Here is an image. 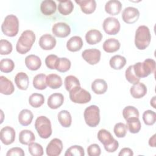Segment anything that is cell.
I'll use <instances>...</instances> for the list:
<instances>
[{"label": "cell", "instance_id": "1", "mask_svg": "<svg viewBox=\"0 0 156 156\" xmlns=\"http://www.w3.org/2000/svg\"><path fill=\"white\" fill-rule=\"evenodd\" d=\"M35 35L32 30H24L16 43V51L21 54H24L29 52L35 41Z\"/></svg>", "mask_w": 156, "mask_h": 156}, {"label": "cell", "instance_id": "44", "mask_svg": "<svg viewBox=\"0 0 156 156\" xmlns=\"http://www.w3.org/2000/svg\"><path fill=\"white\" fill-rule=\"evenodd\" d=\"M127 126L122 122L116 123L113 128V131L115 135L118 138H123L127 133Z\"/></svg>", "mask_w": 156, "mask_h": 156}, {"label": "cell", "instance_id": "37", "mask_svg": "<svg viewBox=\"0 0 156 156\" xmlns=\"http://www.w3.org/2000/svg\"><path fill=\"white\" fill-rule=\"evenodd\" d=\"M64 85L66 90L68 91H71L73 88L76 87L80 86V83L79 79L76 76L72 75L68 76L65 77Z\"/></svg>", "mask_w": 156, "mask_h": 156}, {"label": "cell", "instance_id": "12", "mask_svg": "<svg viewBox=\"0 0 156 156\" xmlns=\"http://www.w3.org/2000/svg\"><path fill=\"white\" fill-rule=\"evenodd\" d=\"M63 149L62 141L58 138L52 139L48 144L46 151L49 156H58Z\"/></svg>", "mask_w": 156, "mask_h": 156}, {"label": "cell", "instance_id": "13", "mask_svg": "<svg viewBox=\"0 0 156 156\" xmlns=\"http://www.w3.org/2000/svg\"><path fill=\"white\" fill-rule=\"evenodd\" d=\"M15 131L10 126L4 127L0 132V138L2 143L5 145L13 143L15 139Z\"/></svg>", "mask_w": 156, "mask_h": 156}, {"label": "cell", "instance_id": "10", "mask_svg": "<svg viewBox=\"0 0 156 156\" xmlns=\"http://www.w3.org/2000/svg\"><path fill=\"white\" fill-rule=\"evenodd\" d=\"M101 51L95 48L84 50L82 53V58L90 65L97 64L101 59Z\"/></svg>", "mask_w": 156, "mask_h": 156}, {"label": "cell", "instance_id": "3", "mask_svg": "<svg viewBox=\"0 0 156 156\" xmlns=\"http://www.w3.org/2000/svg\"><path fill=\"white\" fill-rule=\"evenodd\" d=\"M133 71L139 79L144 78L154 73L155 62L152 58H147L143 62H138L133 65Z\"/></svg>", "mask_w": 156, "mask_h": 156}, {"label": "cell", "instance_id": "50", "mask_svg": "<svg viewBox=\"0 0 156 156\" xmlns=\"http://www.w3.org/2000/svg\"><path fill=\"white\" fill-rule=\"evenodd\" d=\"M133 155V152L132 150L129 147L122 148L120 151L119 153L118 154L119 156H130Z\"/></svg>", "mask_w": 156, "mask_h": 156}, {"label": "cell", "instance_id": "19", "mask_svg": "<svg viewBox=\"0 0 156 156\" xmlns=\"http://www.w3.org/2000/svg\"><path fill=\"white\" fill-rule=\"evenodd\" d=\"M75 2L80 5L81 10L85 14L93 13L96 8V2L94 0H76Z\"/></svg>", "mask_w": 156, "mask_h": 156}, {"label": "cell", "instance_id": "39", "mask_svg": "<svg viewBox=\"0 0 156 156\" xmlns=\"http://www.w3.org/2000/svg\"><path fill=\"white\" fill-rule=\"evenodd\" d=\"M122 115L126 121L132 118H138L139 112L133 106H127L122 110Z\"/></svg>", "mask_w": 156, "mask_h": 156}, {"label": "cell", "instance_id": "5", "mask_svg": "<svg viewBox=\"0 0 156 156\" xmlns=\"http://www.w3.org/2000/svg\"><path fill=\"white\" fill-rule=\"evenodd\" d=\"M2 32L8 37H15L17 35L19 30V21L18 18L14 15H7L2 25Z\"/></svg>", "mask_w": 156, "mask_h": 156}, {"label": "cell", "instance_id": "36", "mask_svg": "<svg viewBox=\"0 0 156 156\" xmlns=\"http://www.w3.org/2000/svg\"><path fill=\"white\" fill-rule=\"evenodd\" d=\"M126 121L127 127L130 133H136L140 130L141 125L138 118H129Z\"/></svg>", "mask_w": 156, "mask_h": 156}, {"label": "cell", "instance_id": "18", "mask_svg": "<svg viewBox=\"0 0 156 156\" xmlns=\"http://www.w3.org/2000/svg\"><path fill=\"white\" fill-rule=\"evenodd\" d=\"M63 95L61 93H55L49 96L48 99V105L51 109H57L63 104Z\"/></svg>", "mask_w": 156, "mask_h": 156}, {"label": "cell", "instance_id": "51", "mask_svg": "<svg viewBox=\"0 0 156 156\" xmlns=\"http://www.w3.org/2000/svg\"><path fill=\"white\" fill-rule=\"evenodd\" d=\"M149 144L151 147H155V135L154 134L149 140Z\"/></svg>", "mask_w": 156, "mask_h": 156}, {"label": "cell", "instance_id": "22", "mask_svg": "<svg viewBox=\"0 0 156 156\" xmlns=\"http://www.w3.org/2000/svg\"><path fill=\"white\" fill-rule=\"evenodd\" d=\"M25 64L29 69L36 71L40 68L41 65V61L40 57L37 55L31 54L26 57Z\"/></svg>", "mask_w": 156, "mask_h": 156}, {"label": "cell", "instance_id": "49", "mask_svg": "<svg viewBox=\"0 0 156 156\" xmlns=\"http://www.w3.org/2000/svg\"><path fill=\"white\" fill-rule=\"evenodd\" d=\"M24 155H25V154H24V151L21 148L18 147H12V148L10 149L6 154L7 156H12V155L24 156Z\"/></svg>", "mask_w": 156, "mask_h": 156}, {"label": "cell", "instance_id": "11", "mask_svg": "<svg viewBox=\"0 0 156 156\" xmlns=\"http://www.w3.org/2000/svg\"><path fill=\"white\" fill-rule=\"evenodd\" d=\"M139 10L133 7H127L124 9L122 13V18L123 21L127 24H133L139 18Z\"/></svg>", "mask_w": 156, "mask_h": 156}, {"label": "cell", "instance_id": "41", "mask_svg": "<svg viewBox=\"0 0 156 156\" xmlns=\"http://www.w3.org/2000/svg\"><path fill=\"white\" fill-rule=\"evenodd\" d=\"M143 119L144 124L147 126H152L154 124L156 121L155 113L151 110L145 111L143 114Z\"/></svg>", "mask_w": 156, "mask_h": 156}, {"label": "cell", "instance_id": "33", "mask_svg": "<svg viewBox=\"0 0 156 156\" xmlns=\"http://www.w3.org/2000/svg\"><path fill=\"white\" fill-rule=\"evenodd\" d=\"M60 124L64 127H69L71 125L72 118L70 113L68 110H61L57 115Z\"/></svg>", "mask_w": 156, "mask_h": 156}, {"label": "cell", "instance_id": "2", "mask_svg": "<svg viewBox=\"0 0 156 156\" xmlns=\"http://www.w3.org/2000/svg\"><path fill=\"white\" fill-rule=\"evenodd\" d=\"M151 40V35L148 27L144 25L140 26L135 32V46L140 50H144L149 45Z\"/></svg>", "mask_w": 156, "mask_h": 156}, {"label": "cell", "instance_id": "7", "mask_svg": "<svg viewBox=\"0 0 156 156\" xmlns=\"http://www.w3.org/2000/svg\"><path fill=\"white\" fill-rule=\"evenodd\" d=\"M84 119L86 124L91 127L97 126L100 122V110L95 105L87 107L83 113Z\"/></svg>", "mask_w": 156, "mask_h": 156}, {"label": "cell", "instance_id": "9", "mask_svg": "<svg viewBox=\"0 0 156 156\" xmlns=\"http://www.w3.org/2000/svg\"><path fill=\"white\" fill-rule=\"evenodd\" d=\"M103 29L108 35H116L120 30V23L114 17H108L103 22Z\"/></svg>", "mask_w": 156, "mask_h": 156}, {"label": "cell", "instance_id": "35", "mask_svg": "<svg viewBox=\"0 0 156 156\" xmlns=\"http://www.w3.org/2000/svg\"><path fill=\"white\" fill-rule=\"evenodd\" d=\"M44 102V98L43 94L40 93H33L29 98V104L34 107L38 108L41 107Z\"/></svg>", "mask_w": 156, "mask_h": 156}, {"label": "cell", "instance_id": "34", "mask_svg": "<svg viewBox=\"0 0 156 156\" xmlns=\"http://www.w3.org/2000/svg\"><path fill=\"white\" fill-rule=\"evenodd\" d=\"M33 85L37 90H44L47 87L46 76L43 73L36 75L33 79Z\"/></svg>", "mask_w": 156, "mask_h": 156}, {"label": "cell", "instance_id": "6", "mask_svg": "<svg viewBox=\"0 0 156 156\" xmlns=\"http://www.w3.org/2000/svg\"><path fill=\"white\" fill-rule=\"evenodd\" d=\"M35 127L41 138H48L52 134L51 123L46 116H38L35 120Z\"/></svg>", "mask_w": 156, "mask_h": 156}, {"label": "cell", "instance_id": "32", "mask_svg": "<svg viewBox=\"0 0 156 156\" xmlns=\"http://www.w3.org/2000/svg\"><path fill=\"white\" fill-rule=\"evenodd\" d=\"M74 9V5L71 1H60L58 5V10L63 15L70 14Z\"/></svg>", "mask_w": 156, "mask_h": 156}, {"label": "cell", "instance_id": "46", "mask_svg": "<svg viewBox=\"0 0 156 156\" xmlns=\"http://www.w3.org/2000/svg\"><path fill=\"white\" fill-rule=\"evenodd\" d=\"M12 44L7 40L1 39L0 40V54L1 55H7L12 51Z\"/></svg>", "mask_w": 156, "mask_h": 156}, {"label": "cell", "instance_id": "14", "mask_svg": "<svg viewBox=\"0 0 156 156\" xmlns=\"http://www.w3.org/2000/svg\"><path fill=\"white\" fill-rule=\"evenodd\" d=\"M52 32L53 34L57 37L65 38L70 34L71 28L68 24L63 22H59L52 26Z\"/></svg>", "mask_w": 156, "mask_h": 156}, {"label": "cell", "instance_id": "52", "mask_svg": "<svg viewBox=\"0 0 156 156\" xmlns=\"http://www.w3.org/2000/svg\"><path fill=\"white\" fill-rule=\"evenodd\" d=\"M155 96H154L153 98H152V99L151 100V105L154 108H155Z\"/></svg>", "mask_w": 156, "mask_h": 156}, {"label": "cell", "instance_id": "23", "mask_svg": "<svg viewBox=\"0 0 156 156\" xmlns=\"http://www.w3.org/2000/svg\"><path fill=\"white\" fill-rule=\"evenodd\" d=\"M15 82L19 89L26 90L29 84V77L25 73L20 72L15 77Z\"/></svg>", "mask_w": 156, "mask_h": 156}, {"label": "cell", "instance_id": "31", "mask_svg": "<svg viewBox=\"0 0 156 156\" xmlns=\"http://www.w3.org/2000/svg\"><path fill=\"white\" fill-rule=\"evenodd\" d=\"M110 66L114 69L119 70L122 69L126 63V59L124 57L120 55L113 56L109 62Z\"/></svg>", "mask_w": 156, "mask_h": 156}, {"label": "cell", "instance_id": "27", "mask_svg": "<svg viewBox=\"0 0 156 156\" xmlns=\"http://www.w3.org/2000/svg\"><path fill=\"white\" fill-rule=\"evenodd\" d=\"M120 46L121 44L117 39L109 38L104 42L103 49L108 53H112L118 51Z\"/></svg>", "mask_w": 156, "mask_h": 156}, {"label": "cell", "instance_id": "17", "mask_svg": "<svg viewBox=\"0 0 156 156\" xmlns=\"http://www.w3.org/2000/svg\"><path fill=\"white\" fill-rule=\"evenodd\" d=\"M130 93L133 98L135 99H140L144 96L147 93V88L144 83L139 82L131 87Z\"/></svg>", "mask_w": 156, "mask_h": 156}, {"label": "cell", "instance_id": "21", "mask_svg": "<svg viewBox=\"0 0 156 156\" xmlns=\"http://www.w3.org/2000/svg\"><path fill=\"white\" fill-rule=\"evenodd\" d=\"M57 9V4L52 0H45L41 2L40 10L41 13L46 16L51 15L54 13Z\"/></svg>", "mask_w": 156, "mask_h": 156}, {"label": "cell", "instance_id": "26", "mask_svg": "<svg viewBox=\"0 0 156 156\" xmlns=\"http://www.w3.org/2000/svg\"><path fill=\"white\" fill-rule=\"evenodd\" d=\"M107 83L102 79H95L91 83L92 91L97 94H102L107 90Z\"/></svg>", "mask_w": 156, "mask_h": 156}, {"label": "cell", "instance_id": "4", "mask_svg": "<svg viewBox=\"0 0 156 156\" xmlns=\"http://www.w3.org/2000/svg\"><path fill=\"white\" fill-rule=\"evenodd\" d=\"M98 138L108 152H114L119 147L118 141L113 137L109 131L105 129L99 130L98 133Z\"/></svg>", "mask_w": 156, "mask_h": 156}, {"label": "cell", "instance_id": "48", "mask_svg": "<svg viewBox=\"0 0 156 156\" xmlns=\"http://www.w3.org/2000/svg\"><path fill=\"white\" fill-rule=\"evenodd\" d=\"M87 153L89 156H99L101 155V150L97 144H92L87 148Z\"/></svg>", "mask_w": 156, "mask_h": 156}, {"label": "cell", "instance_id": "29", "mask_svg": "<svg viewBox=\"0 0 156 156\" xmlns=\"http://www.w3.org/2000/svg\"><path fill=\"white\" fill-rule=\"evenodd\" d=\"M35 140L34 133L29 130H23L19 134L20 142L24 145H29L33 143Z\"/></svg>", "mask_w": 156, "mask_h": 156}, {"label": "cell", "instance_id": "45", "mask_svg": "<svg viewBox=\"0 0 156 156\" xmlns=\"http://www.w3.org/2000/svg\"><path fill=\"white\" fill-rule=\"evenodd\" d=\"M125 76L127 79V80L132 84H135L140 82V79L138 77H137L133 71V65H130L127 69L126 70L125 73Z\"/></svg>", "mask_w": 156, "mask_h": 156}, {"label": "cell", "instance_id": "25", "mask_svg": "<svg viewBox=\"0 0 156 156\" xmlns=\"http://www.w3.org/2000/svg\"><path fill=\"white\" fill-rule=\"evenodd\" d=\"M102 39V34L96 29H91L88 31L85 35L86 41L89 44H95L99 43Z\"/></svg>", "mask_w": 156, "mask_h": 156}, {"label": "cell", "instance_id": "40", "mask_svg": "<svg viewBox=\"0 0 156 156\" xmlns=\"http://www.w3.org/2000/svg\"><path fill=\"white\" fill-rule=\"evenodd\" d=\"M85 155L83 148L78 145H74L69 147L65 154V156H83Z\"/></svg>", "mask_w": 156, "mask_h": 156}, {"label": "cell", "instance_id": "15", "mask_svg": "<svg viewBox=\"0 0 156 156\" xmlns=\"http://www.w3.org/2000/svg\"><path fill=\"white\" fill-rule=\"evenodd\" d=\"M38 43L40 48L43 49L51 50L56 44V40L52 35L46 34L40 38Z\"/></svg>", "mask_w": 156, "mask_h": 156}, {"label": "cell", "instance_id": "24", "mask_svg": "<svg viewBox=\"0 0 156 156\" xmlns=\"http://www.w3.org/2000/svg\"><path fill=\"white\" fill-rule=\"evenodd\" d=\"M83 41L79 36H73L71 37L66 43V48L71 52L79 51L83 46Z\"/></svg>", "mask_w": 156, "mask_h": 156}, {"label": "cell", "instance_id": "43", "mask_svg": "<svg viewBox=\"0 0 156 156\" xmlns=\"http://www.w3.org/2000/svg\"><path fill=\"white\" fill-rule=\"evenodd\" d=\"M28 151L33 156H41L43 154V149L41 144L37 143H32L29 144Z\"/></svg>", "mask_w": 156, "mask_h": 156}, {"label": "cell", "instance_id": "8", "mask_svg": "<svg viewBox=\"0 0 156 156\" xmlns=\"http://www.w3.org/2000/svg\"><path fill=\"white\" fill-rule=\"evenodd\" d=\"M69 92V98L72 102L76 104H86L90 101V93L85 89L77 86L73 88Z\"/></svg>", "mask_w": 156, "mask_h": 156}, {"label": "cell", "instance_id": "28", "mask_svg": "<svg viewBox=\"0 0 156 156\" xmlns=\"http://www.w3.org/2000/svg\"><path fill=\"white\" fill-rule=\"evenodd\" d=\"M34 118L32 112L28 109L22 110L18 115V121L21 125L24 126H29Z\"/></svg>", "mask_w": 156, "mask_h": 156}, {"label": "cell", "instance_id": "30", "mask_svg": "<svg viewBox=\"0 0 156 156\" xmlns=\"http://www.w3.org/2000/svg\"><path fill=\"white\" fill-rule=\"evenodd\" d=\"M47 85L52 89H57L62 85V80L60 76L56 74H50L46 76Z\"/></svg>", "mask_w": 156, "mask_h": 156}, {"label": "cell", "instance_id": "47", "mask_svg": "<svg viewBox=\"0 0 156 156\" xmlns=\"http://www.w3.org/2000/svg\"><path fill=\"white\" fill-rule=\"evenodd\" d=\"M58 60L59 58L56 55H49L45 58L46 65L48 68L51 69H56Z\"/></svg>", "mask_w": 156, "mask_h": 156}, {"label": "cell", "instance_id": "16", "mask_svg": "<svg viewBox=\"0 0 156 156\" xmlns=\"http://www.w3.org/2000/svg\"><path fill=\"white\" fill-rule=\"evenodd\" d=\"M14 90L12 82L5 76H0V92L5 95H10L13 93Z\"/></svg>", "mask_w": 156, "mask_h": 156}, {"label": "cell", "instance_id": "38", "mask_svg": "<svg viewBox=\"0 0 156 156\" xmlns=\"http://www.w3.org/2000/svg\"><path fill=\"white\" fill-rule=\"evenodd\" d=\"M15 63L10 58H4L0 61V70L1 72L9 73L13 71Z\"/></svg>", "mask_w": 156, "mask_h": 156}, {"label": "cell", "instance_id": "20", "mask_svg": "<svg viewBox=\"0 0 156 156\" xmlns=\"http://www.w3.org/2000/svg\"><path fill=\"white\" fill-rule=\"evenodd\" d=\"M122 9V4L119 1L110 0L105 5V12L111 15H116L119 14Z\"/></svg>", "mask_w": 156, "mask_h": 156}, {"label": "cell", "instance_id": "42", "mask_svg": "<svg viewBox=\"0 0 156 156\" xmlns=\"http://www.w3.org/2000/svg\"><path fill=\"white\" fill-rule=\"evenodd\" d=\"M70 60L65 57L59 58L56 69L61 73H65L68 71L71 67Z\"/></svg>", "mask_w": 156, "mask_h": 156}]
</instances>
